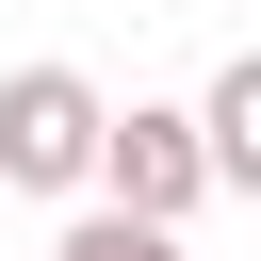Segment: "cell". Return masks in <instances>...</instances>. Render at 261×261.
Returning <instances> with one entry per match:
<instances>
[{"instance_id": "5", "label": "cell", "mask_w": 261, "mask_h": 261, "mask_svg": "<svg viewBox=\"0 0 261 261\" xmlns=\"http://www.w3.org/2000/svg\"><path fill=\"white\" fill-rule=\"evenodd\" d=\"M0 196H16V179H0Z\"/></svg>"}, {"instance_id": "3", "label": "cell", "mask_w": 261, "mask_h": 261, "mask_svg": "<svg viewBox=\"0 0 261 261\" xmlns=\"http://www.w3.org/2000/svg\"><path fill=\"white\" fill-rule=\"evenodd\" d=\"M196 114H212V163H228V196H261V49H245V65H212V98H196Z\"/></svg>"}, {"instance_id": "1", "label": "cell", "mask_w": 261, "mask_h": 261, "mask_svg": "<svg viewBox=\"0 0 261 261\" xmlns=\"http://www.w3.org/2000/svg\"><path fill=\"white\" fill-rule=\"evenodd\" d=\"M98 163H114V98L82 65H16L0 82V179L16 196H98Z\"/></svg>"}, {"instance_id": "4", "label": "cell", "mask_w": 261, "mask_h": 261, "mask_svg": "<svg viewBox=\"0 0 261 261\" xmlns=\"http://www.w3.org/2000/svg\"><path fill=\"white\" fill-rule=\"evenodd\" d=\"M49 261H196V245H179V228H147V212H114V196H98V212H65V245H49Z\"/></svg>"}, {"instance_id": "2", "label": "cell", "mask_w": 261, "mask_h": 261, "mask_svg": "<svg viewBox=\"0 0 261 261\" xmlns=\"http://www.w3.org/2000/svg\"><path fill=\"white\" fill-rule=\"evenodd\" d=\"M98 196H114V212H147V228H179L196 196H228V163H212V114H179V98H130V114H114V163H98Z\"/></svg>"}]
</instances>
